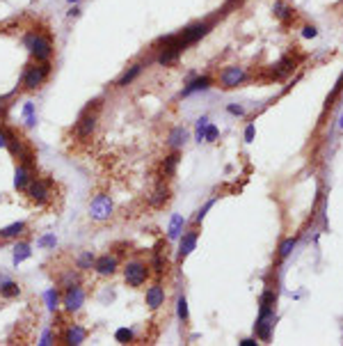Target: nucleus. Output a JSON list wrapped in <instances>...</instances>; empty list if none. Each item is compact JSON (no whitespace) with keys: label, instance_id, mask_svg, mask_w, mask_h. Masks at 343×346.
<instances>
[{"label":"nucleus","instance_id":"nucleus-31","mask_svg":"<svg viewBox=\"0 0 343 346\" xmlns=\"http://www.w3.org/2000/svg\"><path fill=\"white\" fill-rule=\"evenodd\" d=\"M114 339H117L119 344H128V342H133V330H128V328H119V330L114 332Z\"/></svg>","mask_w":343,"mask_h":346},{"label":"nucleus","instance_id":"nucleus-2","mask_svg":"<svg viewBox=\"0 0 343 346\" xmlns=\"http://www.w3.org/2000/svg\"><path fill=\"white\" fill-rule=\"evenodd\" d=\"M48 74H51V62H35L23 71V85L28 90H37L39 85H44Z\"/></svg>","mask_w":343,"mask_h":346},{"label":"nucleus","instance_id":"nucleus-14","mask_svg":"<svg viewBox=\"0 0 343 346\" xmlns=\"http://www.w3.org/2000/svg\"><path fill=\"white\" fill-rule=\"evenodd\" d=\"M210 81L209 76H199V78H192L190 83L183 87V92H181V97H188V94H192V92H199V90H209L210 87Z\"/></svg>","mask_w":343,"mask_h":346},{"label":"nucleus","instance_id":"nucleus-10","mask_svg":"<svg viewBox=\"0 0 343 346\" xmlns=\"http://www.w3.org/2000/svg\"><path fill=\"white\" fill-rule=\"evenodd\" d=\"M85 337H87V330H85L82 326H78V324H71L67 328V332H64V344L78 346V344L85 342Z\"/></svg>","mask_w":343,"mask_h":346},{"label":"nucleus","instance_id":"nucleus-32","mask_svg":"<svg viewBox=\"0 0 343 346\" xmlns=\"http://www.w3.org/2000/svg\"><path fill=\"white\" fill-rule=\"evenodd\" d=\"M46 303H48V309H57V303H60V296H57V291L55 289H48L46 291Z\"/></svg>","mask_w":343,"mask_h":346},{"label":"nucleus","instance_id":"nucleus-19","mask_svg":"<svg viewBox=\"0 0 343 346\" xmlns=\"http://www.w3.org/2000/svg\"><path fill=\"white\" fill-rule=\"evenodd\" d=\"M188 140V131L183 126H176V128H172V133H170V147H174V149H179L181 144H186Z\"/></svg>","mask_w":343,"mask_h":346},{"label":"nucleus","instance_id":"nucleus-17","mask_svg":"<svg viewBox=\"0 0 343 346\" xmlns=\"http://www.w3.org/2000/svg\"><path fill=\"white\" fill-rule=\"evenodd\" d=\"M176 165H179V154L174 151V154H170V156L160 163V174H163L165 179H170L172 174H174V170H176Z\"/></svg>","mask_w":343,"mask_h":346},{"label":"nucleus","instance_id":"nucleus-9","mask_svg":"<svg viewBox=\"0 0 343 346\" xmlns=\"http://www.w3.org/2000/svg\"><path fill=\"white\" fill-rule=\"evenodd\" d=\"M28 195H30V200H35V202H46V200H48V195H51V193H48V186H46L44 181L41 179H30V183H28Z\"/></svg>","mask_w":343,"mask_h":346},{"label":"nucleus","instance_id":"nucleus-38","mask_svg":"<svg viewBox=\"0 0 343 346\" xmlns=\"http://www.w3.org/2000/svg\"><path fill=\"white\" fill-rule=\"evenodd\" d=\"M210 206H213V200H210V202L206 204V206H204V209L199 211V213H197V216H194V223H202V218H204V216H206V211H209Z\"/></svg>","mask_w":343,"mask_h":346},{"label":"nucleus","instance_id":"nucleus-3","mask_svg":"<svg viewBox=\"0 0 343 346\" xmlns=\"http://www.w3.org/2000/svg\"><path fill=\"white\" fill-rule=\"evenodd\" d=\"M101 103V101H98ZM98 103L94 105V110H92V105H87L85 110L80 113L78 122H76V136L85 140V138H90L94 133V128H96V122H98Z\"/></svg>","mask_w":343,"mask_h":346},{"label":"nucleus","instance_id":"nucleus-23","mask_svg":"<svg viewBox=\"0 0 343 346\" xmlns=\"http://www.w3.org/2000/svg\"><path fill=\"white\" fill-rule=\"evenodd\" d=\"M30 255H32V250H30L28 243H16V245H14V264H16V266H19L21 262H25Z\"/></svg>","mask_w":343,"mask_h":346},{"label":"nucleus","instance_id":"nucleus-24","mask_svg":"<svg viewBox=\"0 0 343 346\" xmlns=\"http://www.w3.org/2000/svg\"><path fill=\"white\" fill-rule=\"evenodd\" d=\"M183 225H186L183 216H174V218H172V225H170V232H167V239H172V241H174V239H179Z\"/></svg>","mask_w":343,"mask_h":346},{"label":"nucleus","instance_id":"nucleus-4","mask_svg":"<svg viewBox=\"0 0 343 346\" xmlns=\"http://www.w3.org/2000/svg\"><path fill=\"white\" fill-rule=\"evenodd\" d=\"M124 278H126L128 286H142L149 278V266L140 262H131L124 268Z\"/></svg>","mask_w":343,"mask_h":346},{"label":"nucleus","instance_id":"nucleus-33","mask_svg":"<svg viewBox=\"0 0 343 346\" xmlns=\"http://www.w3.org/2000/svg\"><path fill=\"white\" fill-rule=\"evenodd\" d=\"M176 312H179L181 321H188V301L186 298H179V303H176Z\"/></svg>","mask_w":343,"mask_h":346},{"label":"nucleus","instance_id":"nucleus-22","mask_svg":"<svg viewBox=\"0 0 343 346\" xmlns=\"http://www.w3.org/2000/svg\"><path fill=\"white\" fill-rule=\"evenodd\" d=\"M25 232V223H14V225L0 229V239H14V236H21Z\"/></svg>","mask_w":343,"mask_h":346},{"label":"nucleus","instance_id":"nucleus-30","mask_svg":"<svg viewBox=\"0 0 343 346\" xmlns=\"http://www.w3.org/2000/svg\"><path fill=\"white\" fill-rule=\"evenodd\" d=\"M76 285H80L78 273L69 271V273H64V275H62V286H64V289H69V286H76Z\"/></svg>","mask_w":343,"mask_h":346},{"label":"nucleus","instance_id":"nucleus-43","mask_svg":"<svg viewBox=\"0 0 343 346\" xmlns=\"http://www.w3.org/2000/svg\"><path fill=\"white\" fill-rule=\"evenodd\" d=\"M0 147H7V136H5V128H0Z\"/></svg>","mask_w":343,"mask_h":346},{"label":"nucleus","instance_id":"nucleus-7","mask_svg":"<svg viewBox=\"0 0 343 346\" xmlns=\"http://www.w3.org/2000/svg\"><path fill=\"white\" fill-rule=\"evenodd\" d=\"M245 78L247 76L240 67H227L222 74H220V83H222L224 87H236V85H240Z\"/></svg>","mask_w":343,"mask_h":346},{"label":"nucleus","instance_id":"nucleus-6","mask_svg":"<svg viewBox=\"0 0 343 346\" xmlns=\"http://www.w3.org/2000/svg\"><path fill=\"white\" fill-rule=\"evenodd\" d=\"M82 303H85V291H82L80 286H69L67 291H64V301H62V305H64V309L67 312H78V309L82 307Z\"/></svg>","mask_w":343,"mask_h":346},{"label":"nucleus","instance_id":"nucleus-5","mask_svg":"<svg viewBox=\"0 0 343 346\" xmlns=\"http://www.w3.org/2000/svg\"><path fill=\"white\" fill-rule=\"evenodd\" d=\"M90 216L94 220H98V223H103V220H108L112 216V202L108 195H96L94 200H92L90 204Z\"/></svg>","mask_w":343,"mask_h":346},{"label":"nucleus","instance_id":"nucleus-1","mask_svg":"<svg viewBox=\"0 0 343 346\" xmlns=\"http://www.w3.org/2000/svg\"><path fill=\"white\" fill-rule=\"evenodd\" d=\"M23 44H25V48L32 53V58H35L37 62H48L53 58V44L46 35L28 32V35L23 37Z\"/></svg>","mask_w":343,"mask_h":346},{"label":"nucleus","instance_id":"nucleus-25","mask_svg":"<svg viewBox=\"0 0 343 346\" xmlns=\"http://www.w3.org/2000/svg\"><path fill=\"white\" fill-rule=\"evenodd\" d=\"M140 74H142V64H133V67L128 69L126 74L119 78V83H117V85H119V87H126V85L133 83V81H135V78H137Z\"/></svg>","mask_w":343,"mask_h":346},{"label":"nucleus","instance_id":"nucleus-29","mask_svg":"<svg viewBox=\"0 0 343 346\" xmlns=\"http://www.w3.org/2000/svg\"><path fill=\"white\" fill-rule=\"evenodd\" d=\"M295 243H298V239H295V236H291V239H286V241L282 243V245H279V257H282V259H286V257L291 255L293 252V248H295Z\"/></svg>","mask_w":343,"mask_h":346},{"label":"nucleus","instance_id":"nucleus-18","mask_svg":"<svg viewBox=\"0 0 343 346\" xmlns=\"http://www.w3.org/2000/svg\"><path fill=\"white\" fill-rule=\"evenodd\" d=\"M28 183H30V172H28V167L21 163V165L16 167V172H14V186L19 190H25V188H28Z\"/></svg>","mask_w":343,"mask_h":346},{"label":"nucleus","instance_id":"nucleus-34","mask_svg":"<svg viewBox=\"0 0 343 346\" xmlns=\"http://www.w3.org/2000/svg\"><path fill=\"white\" fill-rule=\"evenodd\" d=\"M204 140H209V142H215V140H217V126H215V124H210V122H209L206 133H204Z\"/></svg>","mask_w":343,"mask_h":346},{"label":"nucleus","instance_id":"nucleus-40","mask_svg":"<svg viewBox=\"0 0 343 346\" xmlns=\"http://www.w3.org/2000/svg\"><path fill=\"white\" fill-rule=\"evenodd\" d=\"M316 35H318V30H316V28H313V25H306L305 30H302V37H316Z\"/></svg>","mask_w":343,"mask_h":346},{"label":"nucleus","instance_id":"nucleus-35","mask_svg":"<svg viewBox=\"0 0 343 346\" xmlns=\"http://www.w3.org/2000/svg\"><path fill=\"white\" fill-rule=\"evenodd\" d=\"M206 126H209V120L202 117V120H197V140L202 142L204 140V133H206Z\"/></svg>","mask_w":343,"mask_h":346},{"label":"nucleus","instance_id":"nucleus-27","mask_svg":"<svg viewBox=\"0 0 343 346\" xmlns=\"http://www.w3.org/2000/svg\"><path fill=\"white\" fill-rule=\"evenodd\" d=\"M275 16L277 19H282V21H291L293 9L288 7V5H284V2H275Z\"/></svg>","mask_w":343,"mask_h":346},{"label":"nucleus","instance_id":"nucleus-42","mask_svg":"<svg viewBox=\"0 0 343 346\" xmlns=\"http://www.w3.org/2000/svg\"><path fill=\"white\" fill-rule=\"evenodd\" d=\"M245 140L247 142H252L254 140V124H249V126L245 128Z\"/></svg>","mask_w":343,"mask_h":346},{"label":"nucleus","instance_id":"nucleus-13","mask_svg":"<svg viewBox=\"0 0 343 346\" xmlns=\"http://www.w3.org/2000/svg\"><path fill=\"white\" fill-rule=\"evenodd\" d=\"M272 326H275V314L272 316H259V321H256V337L263 339V342H268Z\"/></svg>","mask_w":343,"mask_h":346},{"label":"nucleus","instance_id":"nucleus-28","mask_svg":"<svg viewBox=\"0 0 343 346\" xmlns=\"http://www.w3.org/2000/svg\"><path fill=\"white\" fill-rule=\"evenodd\" d=\"M94 262H96V259H94L92 252H82V255L78 257V268H80V271H90L92 266H94Z\"/></svg>","mask_w":343,"mask_h":346},{"label":"nucleus","instance_id":"nucleus-11","mask_svg":"<svg viewBox=\"0 0 343 346\" xmlns=\"http://www.w3.org/2000/svg\"><path fill=\"white\" fill-rule=\"evenodd\" d=\"M94 271L98 275H112V273L117 271V257H112V255L98 257L96 262H94Z\"/></svg>","mask_w":343,"mask_h":346},{"label":"nucleus","instance_id":"nucleus-20","mask_svg":"<svg viewBox=\"0 0 343 346\" xmlns=\"http://www.w3.org/2000/svg\"><path fill=\"white\" fill-rule=\"evenodd\" d=\"M181 53H183V51H179V48H163L160 55H158V62H160L163 67H167V64H172V62L179 60Z\"/></svg>","mask_w":343,"mask_h":346},{"label":"nucleus","instance_id":"nucleus-15","mask_svg":"<svg viewBox=\"0 0 343 346\" xmlns=\"http://www.w3.org/2000/svg\"><path fill=\"white\" fill-rule=\"evenodd\" d=\"M197 236H199V232H188L186 236L181 239V245H179V259H186V257L194 250V245H197Z\"/></svg>","mask_w":343,"mask_h":346},{"label":"nucleus","instance_id":"nucleus-41","mask_svg":"<svg viewBox=\"0 0 343 346\" xmlns=\"http://www.w3.org/2000/svg\"><path fill=\"white\" fill-rule=\"evenodd\" d=\"M23 115H25V117H30V115H35V105L30 103V101H28V103L23 105Z\"/></svg>","mask_w":343,"mask_h":346},{"label":"nucleus","instance_id":"nucleus-47","mask_svg":"<svg viewBox=\"0 0 343 346\" xmlns=\"http://www.w3.org/2000/svg\"><path fill=\"white\" fill-rule=\"evenodd\" d=\"M69 2H71V5H74V2H78V0H69Z\"/></svg>","mask_w":343,"mask_h":346},{"label":"nucleus","instance_id":"nucleus-44","mask_svg":"<svg viewBox=\"0 0 343 346\" xmlns=\"http://www.w3.org/2000/svg\"><path fill=\"white\" fill-rule=\"evenodd\" d=\"M240 344H243V346H256V339H243Z\"/></svg>","mask_w":343,"mask_h":346},{"label":"nucleus","instance_id":"nucleus-12","mask_svg":"<svg viewBox=\"0 0 343 346\" xmlns=\"http://www.w3.org/2000/svg\"><path fill=\"white\" fill-rule=\"evenodd\" d=\"M165 303V289L160 285H153L147 289V305L151 309H158Z\"/></svg>","mask_w":343,"mask_h":346},{"label":"nucleus","instance_id":"nucleus-39","mask_svg":"<svg viewBox=\"0 0 343 346\" xmlns=\"http://www.w3.org/2000/svg\"><path fill=\"white\" fill-rule=\"evenodd\" d=\"M227 110H229V113H231V115H238V117H240V115H245V108H243V105H229V108H227Z\"/></svg>","mask_w":343,"mask_h":346},{"label":"nucleus","instance_id":"nucleus-46","mask_svg":"<svg viewBox=\"0 0 343 346\" xmlns=\"http://www.w3.org/2000/svg\"><path fill=\"white\" fill-rule=\"evenodd\" d=\"M339 126H341V128H343V115H341V122H339Z\"/></svg>","mask_w":343,"mask_h":346},{"label":"nucleus","instance_id":"nucleus-45","mask_svg":"<svg viewBox=\"0 0 343 346\" xmlns=\"http://www.w3.org/2000/svg\"><path fill=\"white\" fill-rule=\"evenodd\" d=\"M78 14H80V9H78V7H74L71 12H69V16H78Z\"/></svg>","mask_w":343,"mask_h":346},{"label":"nucleus","instance_id":"nucleus-36","mask_svg":"<svg viewBox=\"0 0 343 346\" xmlns=\"http://www.w3.org/2000/svg\"><path fill=\"white\" fill-rule=\"evenodd\" d=\"M153 268H156V273H163V271H165V262H163V257H160V245L156 248V257H153Z\"/></svg>","mask_w":343,"mask_h":346},{"label":"nucleus","instance_id":"nucleus-21","mask_svg":"<svg viewBox=\"0 0 343 346\" xmlns=\"http://www.w3.org/2000/svg\"><path fill=\"white\" fill-rule=\"evenodd\" d=\"M167 200H170V188L160 183V186H158V188H156V193L151 195V200H149V202H151V206H163V204L167 202Z\"/></svg>","mask_w":343,"mask_h":346},{"label":"nucleus","instance_id":"nucleus-16","mask_svg":"<svg viewBox=\"0 0 343 346\" xmlns=\"http://www.w3.org/2000/svg\"><path fill=\"white\" fill-rule=\"evenodd\" d=\"M293 67H295V60L293 58H284L282 62H277L275 69L270 71V78H275V81H279V78H284V76H288L293 71Z\"/></svg>","mask_w":343,"mask_h":346},{"label":"nucleus","instance_id":"nucleus-37","mask_svg":"<svg viewBox=\"0 0 343 346\" xmlns=\"http://www.w3.org/2000/svg\"><path fill=\"white\" fill-rule=\"evenodd\" d=\"M39 245H41V248H55V236H53V234H48V236H41V239H39Z\"/></svg>","mask_w":343,"mask_h":346},{"label":"nucleus","instance_id":"nucleus-8","mask_svg":"<svg viewBox=\"0 0 343 346\" xmlns=\"http://www.w3.org/2000/svg\"><path fill=\"white\" fill-rule=\"evenodd\" d=\"M209 30H210L209 23H194V25L186 28V30L179 32V35H181V39H183V41H186V44L190 46V44H194V41H199V39H202Z\"/></svg>","mask_w":343,"mask_h":346},{"label":"nucleus","instance_id":"nucleus-26","mask_svg":"<svg viewBox=\"0 0 343 346\" xmlns=\"http://www.w3.org/2000/svg\"><path fill=\"white\" fill-rule=\"evenodd\" d=\"M19 294H21V286L16 285V282H12V280H7L5 285L0 286V296H5V298H14Z\"/></svg>","mask_w":343,"mask_h":346}]
</instances>
